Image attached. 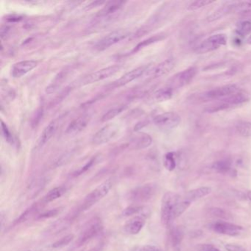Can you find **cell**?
Returning <instances> with one entry per match:
<instances>
[{"label": "cell", "mask_w": 251, "mask_h": 251, "mask_svg": "<svg viewBox=\"0 0 251 251\" xmlns=\"http://www.w3.org/2000/svg\"><path fill=\"white\" fill-rule=\"evenodd\" d=\"M180 201V198L174 192H167L164 194L161 201V218L163 225L169 227L173 223L172 213L175 205Z\"/></svg>", "instance_id": "6da1fadb"}, {"label": "cell", "mask_w": 251, "mask_h": 251, "mask_svg": "<svg viewBox=\"0 0 251 251\" xmlns=\"http://www.w3.org/2000/svg\"><path fill=\"white\" fill-rule=\"evenodd\" d=\"M111 188H112V183L111 180H106L101 183L95 190L92 191L86 197L81 205L82 211L89 209L91 207L99 202L104 197L108 195Z\"/></svg>", "instance_id": "7a4b0ae2"}, {"label": "cell", "mask_w": 251, "mask_h": 251, "mask_svg": "<svg viewBox=\"0 0 251 251\" xmlns=\"http://www.w3.org/2000/svg\"><path fill=\"white\" fill-rule=\"evenodd\" d=\"M227 44V37L226 35L219 33L213 35L202 41L195 49V52L198 54H205L212 52L219 49L221 47L225 46Z\"/></svg>", "instance_id": "3957f363"}, {"label": "cell", "mask_w": 251, "mask_h": 251, "mask_svg": "<svg viewBox=\"0 0 251 251\" xmlns=\"http://www.w3.org/2000/svg\"><path fill=\"white\" fill-rule=\"evenodd\" d=\"M120 70H121V66H111V67L102 69V70H98V71L95 72V73H91V74L85 76L84 77H83V78L79 81V83H80V86H86V85L97 83V82L105 80V79L114 75L118 73Z\"/></svg>", "instance_id": "277c9868"}, {"label": "cell", "mask_w": 251, "mask_h": 251, "mask_svg": "<svg viewBox=\"0 0 251 251\" xmlns=\"http://www.w3.org/2000/svg\"><path fill=\"white\" fill-rule=\"evenodd\" d=\"M102 223L100 219H94L89 222V225L85 227L79 236L78 239L76 242V246L81 247L92 240L95 236H98L102 230Z\"/></svg>", "instance_id": "5b68a950"}, {"label": "cell", "mask_w": 251, "mask_h": 251, "mask_svg": "<svg viewBox=\"0 0 251 251\" xmlns=\"http://www.w3.org/2000/svg\"><path fill=\"white\" fill-rule=\"evenodd\" d=\"M129 36V32L124 29L114 30L102 38L95 45V48L98 51H103L115 44L124 40Z\"/></svg>", "instance_id": "8992f818"}, {"label": "cell", "mask_w": 251, "mask_h": 251, "mask_svg": "<svg viewBox=\"0 0 251 251\" xmlns=\"http://www.w3.org/2000/svg\"><path fill=\"white\" fill-rule=\"evenodd\" d=\"M181 121L180 115L176 112H165L158 114L153 118L157 127L164 130H171L179 126Z\"/></svg>", "instance_id": "52a82bcc"}, {"label": "cell", "mask_w": 251, "mask_h": 251, "mask_svg": "<svg viewBox=\"0 0 251 251\" xmlns=\"http://www.w3.org/2000/svg\"><path fill=\"white\" fill-rule=\"evenodd\" d=\"M198 68L196 67H191L186 70H183L180 73L175 75L170 80V87L172 89H178V88L183 87L189 84L191 81H192L197 73H198Z\"/></svg>", "instance_id": "ba28073f"}, {"label": "cell", "mask_w": 251, "mask_h": 251, "mask_svg": "<svg viewBox=\"0 0 251 251\" xmlns=\"http://www.w3.org/2000/svg\"><path fill=\"white\" fill-rule=\"evenodd\" d=\"M239 92V87L236 84H227L208 91L202 95V98L207 100H221Z\"/></svg>", "instance_id": "9c48e42d"}, {"label": "cell", "mask_w": 251, "mask_h": 251, "mask_svg": "<svg viewBox=\"0 0 251 251\" xmlns=\"http://www.w3.org/2000/svg\"><path fill=\"white\" fill-rule=\"evenodd\" d=\"M118 126L115 124H108L100 129L92 137V143L95 145H102L108 143L118 132Z\"/></svg>", "instance_id": "30bf717a"}, {"label": "cell", "mask_w": 251, "mask_h": 251, "mask_svg": "<svg viewBox=\"0 0 251 251\" xmlns=\"http://www.w3.org/2000/svg\"><path fill=\"white\" fill-rule=\"evenodd\" d=\"M155 186L144 185L132 190L129 193L128 198L133 202H144L149 201L155 193Z\"/></svg>", "instance_id": "8fae6325"}, {"label": "cell", "mask_w": 251, "mask_h": 251, "mask_svg": "<svg viewBox=\"0 0 251 251\" xmlns=\"http://www.w3.org/2000/svg\"><path fill=\"white\" fill-rule=\"evenodd\" d=\"M176 65V61L173 58H167L165 61L159 63L152 68L150 69L146 73L147 76L151 78H158L166 75L173 70Z\"/></svg>", "instance_id": "7c38bea8"}, {"label": "cell", "mask_w": 251, "mask_h": 251, "mask_svg": "<svg viewBox=\"0 0 251 251\" xmlns=\"http://www.w3.org/2000/svg\"><path fill=\"white\" fill-rule=\"evenodd\" d=\"M211 228L216 233L220 234L227 235V236H236L240 234L243 230L242 226L227 222L220 221L214 223L211 226Z\"/></svg>", "instance_id": "4fadbf2b"}, {"label": "cell", "mask_w": 251, "mask_h": 251, "mask_svg": "<svg viewBox=\"0 0 251 251\" xmlns=\"http://www.w3.org/2000/svg\"><path fill=\"white\" fill-rule=\"evenodd\" d=\"M150 66H142V67H138V68L134 69L131 71L125 74L124 75L122 76L118 80H116L113 83L112 86L114 87H121V86H125L130 82L133 81L136 79L139 78L141 76L143 75L145 73L149 70Z\"/></svg>", "instance_id": "5bb4252c"}, {"label": "cell", "mask_w": 251, "mask_h": 251, "mask_svg": "<svg viewBox=\"0 0 251 251\" xmlns=\"http://www.w3.org/2000/svg\"><path fill=\"white\" fill-rule=\"evenodd\" d=\"M58 126H59V119L53 120L42 131V134L39 136V139L35 145V150L38 151L40 150L41 148H43L48 142L50 139L56 133L57 129H58Z\"/></svg>", "instance_id": "9a60e30c"}, {"label": "cell", "mask_w": 251, "mask_h": 251, "mask_svg": "<svg viewBox=\"0 0 251 251\" xmlns=\"http://www.w3.org/2000/svg\"><path fill=\"white\" fill-rule=\"evenodd\" d=\"M38 62L33 60L20 61L13 66L12 76L15 78H20L30 73L33 69L37 67Z\"/></svg>", "instance_id": "2e32d148"}, {"label": "cell", "mask_w": 251, "mask_h": 251, "mask_svg": "<svg viewBox=\"0 0 251 251\" xmlns=\"http://www.w3.org/2000/svg\"><path fill=\"white\" fill-rule=\"evenodd\" d=\"M90 117L88 115H83L79 117L78 118L73 120L66 130V133L70 136H74L81 132L86 128V126L89 124Z\"/></svg>", "instance_id": "e0dca14e"}, {"label": "cell", "mask_w": 251, "mask_h": 251, "mask_svg": "<svg viewBox=\"0 0 251 251\" xmlns=\"http://www.w3.org/2000/svg\"><path fill=\"white\" fill-rule=\"evenodd\" d=\"M234 12H236V2H229V3L222 6L221 8H218L211 15L208 16L207 17V20L209 23H213V22L220 20L226 16Z\"/></svg>", "instance_id": "ac0fdd59"}, {"label": "cell", "mask_w": 251, "mask_h": 251, "mask_svg": "<svg viewBox=\"0 0 251 251\" xmlns=\"http://www.w3.org/2000/svg\"><path fill=\"white\" fill-rule=\"evenodd\" d=\"M145 224V216H136L126 223L124 229L126 233L136 235L142 230Z\"/></svg>", "instance_id": "d6986e66"}, {"label": "cell", "mask_w": 251, "mask_h": 251, "mask_svg": "<svg viewBox=\"0 0 251 251\" xmlns=\"http://www.w3.org/2000/svg\"><path fill=\"white\" fill-rule=\"evenodd\" d=\"M152 142V137L149 134L140 133L130 141L129 147L134 150L145 149L151 146Z\"/></svg>", "instance_id": "ffe728a7"}, {"label": "cell", "mask_w": 251, "mask_h": 251, "mask_svg": "<svg viewBox=\"0 0 251 251\" xmlns=\"http://www.w3.org/2000/svg\"><path fill=\"white\" fill-rule=\"evenodd\" d=\"M249 100L250 97L248 94L239 91L236 93L227 97V98H224L220 101L227 104L229 107H232L235 106V105H242V104L249 101Z\"/></svg>", "instance_id": "44dd1931"}, {"label": "cell", "mask_w": 251, "mask_h": 251, "mask_svg": "<svg viewBox=\"0 0 251 251\" xmlns=\"http://www.w3.org/2000/svg\"><path fill=\"white\" fill-rule=\"evenodd\" d=\"M125 3L126 2L123 1H111V2H106V5L98 13L97 17H105L114 14L116 11H120Z\"/></svg>", "instance_id": "7402d4cb"}, {"label": "cell", "mask_w": 251, "mask_h": 251, "mask_svg": "<svg viewBox=\"0 0 251 251\" xmlns=\"http://www.w3.org/2000/svg\"><path fill=\"white\" fill-rule=\"evenodd\" d=\"M211 192V189L210 187H208V186H204V187H200L198 189H193V190L189 191L186 194L185 201H189V202L198 201V200L201 199V198L209 195Z\"/></svg>", "instance_id": "603a6c76"}, {"label": "cell", "mask_w": 251, "mask_h": 251, "mask_svg": "<svg viewBox=\"0 0 251 251\" xmlns=\"http://www.w3.org/2000/svg\"><path fill=\"white\" fill-rule=\"evenodd\" d=\"M173 95V89H172L170 86H167V87L162 88V89L157 90L156 92L153 94L152 98H153L155 102H161L171 99Z\"/></svg>", "instance_id": "cb8c5ba5"}, {"label": "cell", "mask_w": 251, "mask_h": 251, "mask_svg": "<svg viewBox=\"0 0 251 251\" xmlns=\"http://www.w3.org/2000/svg\"><path fill=\"white\" fill-rule=\"evenodd\" d=\"M165 38L166 35L164 33H160V34L155 35V36H152V37L149 38V39H145V40L142 41V42L138 44L135 47L132 52H138L140 50L143 49V48H146V47L149 46V45H152V44L160 42V41L163 40Z\"/></svg>", "instance_id": "d4e9b609"}, {"label": "cell", "mask_w": 251, "mask_h": 251, "mask_svg": "<svg viewBox=\"0 0 251 251\" xmlns=\"http://www.w3.org/2000/svg\"><path fill=\"white\" fill-rule=\"evenodd\" d=\"M191 202L187 201H180L175 205L172 213V220L174 221L176 219L178 218L190 206Z\"/></svg>", "instance_id": "484cf974"}, {"label": "cell", "mask_w": 251, "mask_h": 251, "mask_svg": "<svg viewBox=\"0 0 251 251\" xmlns=\"http://www.w3.org/2000/svg\"><path fill=\"white\" fill-rule=\"evenodd\" d=\"M65 188L60 186V187L54 188L52 190L50 191L42 200V202L44 203H48V202H52L61 198L64 193H65Z\"/></svg>", "instance_id": "4316f807"}, {"label": "cell", "mask_w": 251, "mask_h": 251, "mask_svg": "<svg viewBox=\"0 0 251 251\" xmlns=\"http://www.w3.org/2000/svg\"><path fill=\"white\" fill-rule=\"evenodd\" d=\"M66 75H67V71H62L61 73H59L56 76V77L54 79L53 82L47 88V92L51 94L58 90V89H59L60 86L62 84L64 79H65Z\"/></svg>", "instance_id": "83f0119b"}, {"label": "cell", "mask_w": 251, "mask_h": 251, "mask_svg": "<svg viewBox=\"0 0 251 251\" xmlns=\"http://www.w3.org/2000/svg\"><path fill=\"white\" fill-rule=\"evenodd\" d=\"M126 108V105H119V106L114 107V108H111L109 111H107L103 116H102L101 121L102 123H105V122L110 121V120H113L114 117H117L119 114H121L123 111Z\"/></svg>", "instance_id": "f1b7e54d"}, {"label": "cell", "mask_w": 251, "mask_h": 251, "mask_svg": "<svg viewBox=\"0 0 251 251\" xmlns=\"http://www.w3.org/2000/svg\"><path fill=\"white\" fill-rule=\"evenodd\" d=\"M236 130L244 137L251 136V123L248 121H239L236 126Z\"/></svg>", "instance_id": "f546056e"}, {"label": "cell", "mask_w": 251, "mask_h": 251, "mask_svg": "<svg viewBox=\"0 0 251 251\" xmlns=\"http://www.w3.org/2000/svg\"><path fill=\"white\" fill-rule=\"evenodd\" d=\"M230 162L227 160H222L217 161L212 165V169L214 171L219 173H227L231 170Z\"/></svg>", "instance_id": "4dcf8cb0"}, {"label": "cell", "mask_w": 251, "mask_h": 251, "mask_svg": "<svg viewBox=\"0 0 251 251\" xmlns=\"http://www.w3.org/2000/svg\"><path fill=\"white\" fill-rule=\"evenodd\" d=\"M236 33L241 37H245L251 33V22L245 20L241 22L236 29Z\"/></svg>", "instance_id": "1f68e13d"}, {"label": "cell", "mask_w": 251, "mask_h": 251, "mask_svg": "<svg viewBox=\"0 0 251 251\" xmlns=\"http://www.w3.org/2000/svg\"><path fill=\"white\" fill-rule=\"evenodd\" d=\"M164 165L169 171H173L176 167V153L173 152H167L164 158Z\"/></svg>", "instance_id": "d6a6232c"}, {"label": "cell", "mask_w": 251, "mask_h": 251, "mask_svg": "<svg viewBox=\"0 0 251 251\" xmlns=\"http://www.w3.org/2000/svg\"><path fill=\"white\" fill-rule=\"evenodd\" d=\"M36 209H37V206H36V205L27 208L24 213H23V214L19 217V218H17V220L14 221V226H17V225L24 223L26 220H28L32 215L35 214Z\"/></svg>", "instance_id": "836d02e7"}, {"label": "cell", "mask_w": 251, "mask_h": 251, "mask_svg": "<svg viewBox=\"0 0 251 251\" xmlns=\"http://www.w3.org/2000/svg\"><path fill=\"white\" fill-rule=\"evenodd\" d=\"M214 1H209V0H201V1H195L191 2L187 6V10L189 11H195L197 10L201 9L203 7L207 6L210 4L214 3Z\"/></svg>", "instance_id": "e575fe53"}, {"label": "cell", "mask_w": 251, "mask_h": 251, "mask_svg": "<svg viewBox=\"0 0 251 251\" xmlns=\"http://www.w3.org/2000/svg\"><path fill=\"white\" fill-rule=\"evenodd\" d=\"M183 231L180 230V228L176 227V228L173 229L171 231V241L173 246H179L182 239H183Z\"/></svg>", "instance_id": "d590c367"}, {"label": "cell", "mask_w": 251, "mask_h": 251, "mask_svg": "<svg viewBox=\"0 0 251 251\" xmlns=\"http://www.w3.org/2000/svg\"><path fill=\"white\" fill-rule=\"evenodd\" d=\"M145 207L142 205H131L127 207L123 211V214L124 217H129V216L135 215V214H139L140 213L145 211Z\"/></svg>", "instance_id": "8d00e7d4"}, {"label": "cell", "mask_w": 251, "mask_h": 251, "mask_svg": "<svg viewBox=\"0 0 251 251\" xmlns=\"http://www.w3.org/2000/svg\"><path fill=\"white\" fill-rule=\"evenodd\" d=\"M74 239V235L69 234L64 237L61 238L59 240L56 241L52 244V247L53 248H61L68 245Z\"/></svg>", "instance_id": "74e56055"}, {"label": "cell", "mask_w": 251, "mask_h": 251, "mask_svg": "<svg viewBox=\"0 0 251 251\" xmlns=\"http://www.w3.org/2000/svg\"><path fill=\"white\" fill-rule=\"evenodd\" d=\"M96 160L97 157H93V158H91V159L89 160V161H88V162L86 163L83 167H80L78 170H76L75 173H73V177H77V176H81L82 174L87 172L88 170H89V169H90L91 167L95 164Z\"/></svg>", "instance_id": "f35d334b"}, {"label": "cell", "mask_w": 251, "mask_h": 251, "mask_svg": "<svg viewBox=\"0 0 251 251\" xmlns=\"http://www.w3.org/2000/svg\"><path fill=\"white\" fill-rule=\"evenodd\" d=\"M1 126H2V133L4 139H5V141H6L8 143L13 145V144L14 143V137H13V135L12 133H11V130H9L8 126H7V125L5 124L3 121H2Z\"/></svg>", "instance_id": "ab89813d"}, {"label": "cell", "mask_w": 251, "mask_h": 251, "mask_svg": "<svg viewBox=\"0 0 251 251\" xmlns=\"http://www.w3.org/2000/svg\"><path fill=\"white\" fill-rule=\"evenodd\" d=\"M228 108H230V107H229L227 104L224 103V102L220 101V102L216 104V105L208 107L205 111V112L207 113H215L219 112V111H224V110L227 109Z\"/></svg>", "instance_id": "60d3db41"}, {"label": "cell", "mask_w": 251, "mask_h": 251, "mask_svg": "<svg viewBox=\"0 0 251 251\" xmlns=\"http://www.w3.org/2000/svg\"><path fill=\"white\" fill-rule=\"evenodd\" d=\"M59 208H54V209L49 210L48 211L42 213V214L38 215L37 220H45V219L52 218V217H55L59 214Z\"/></svg>", "instance_id": "b9f144b4"}, {"label": "cell", "mask_w": 251, "mask_h": 251, "mask_svg": "<svg viewBox=\"0 0 251 251\" xmlns=\"http://www.w3.org/2000/svg\"><path fill=\"white\" fill-rule=\"evenodd\" d=\"M42 114H43V109L42 108H39L35 114L34 117L33 118V121H32V126L33 127L37 126L39 124V121L41 120V118L42 117Z\"/></svg>", "instance_id": "7bdbcfd3"}, {"label": "cell", "mask_w": 251, "mask_h": 251, "mask_svg": "<svg viewBox=\"0 0 251 251\" xmlns=\"http://www.w3.org/2000/svg\"><path fill=\"white\" fill-rule=\"evenodd\" d=\"M225 248L227 251H245V250L242 247L234 245V244H227Z\"/></svg>", "instance_id": "ee69618b"}, {"label": "cell", "mask_w": 251, "mask_h": 251, "mask_svg": "<svg viewBox=\"0 0 251 251\" xmlns=\"http://www.w3.org/2000/svg\"><path fill=\"white\" fill-rule=\"evenodd\" d=\"M139 251H160V250L159 248H157L156 246L148 245L142 246V248L139 250Z\"/></svg>", "instance_id": "f6af8a7d"}, {"label": "cell", "mask_w": 251, "mask_h": 251, "mask_svg": "<svg viewBox=\"0 0 251 251\" xmlns=\"http://www.w3.org/2000/svg\"><path fill=\"white\" fill-rule=\"evenodd\" d=\"M105 3L104 1H95V2H92V3L89 4V5L86 7V10H90L92 9V8H95V7L99 6V5H102V4Z\"/></svg>", "instance_id": "bcb514c9"}, {"label": "cell", "mask_w": 251, "mask_h": 251, "mask_svg": "<svg viewBox=\"0 0 251 251\" xmlns=\"http://www.w3.org/2000/svg\"><path fill=\"white\" fill-rule=\"evenodd\" d=\"M201 251H220V250L217 249L215 247L212 246V245H204L202 247Z\"/></svg>", "instance_id": "7dc6e473"}, {"label": "cell", "mask_w": 251, "mask_h": 251, "mask_svg": "<svg viewBox=\"0 0 251 251\" xmlns=\"http://www.w3.org/2000/svg\"><path fill=\"white\" fill-rule=\"evenodd\" d=\"M9 31V27H6V26H2L1 28V37L3 39L4 36H6L8 32Z\"/></svg>", "instance_id": "c3c4849f"}, {"label": "cell", "mask_w": 251, "mask_h": 251, "mask_svg": "<svg viewBox=\"0 0 251 251\" xmlns=\"http://www.w3.org/2000/svg\"><path fill=\"white\" fill-rule=\"evenodd\" d=\"M247 198L251 201V191H248V193H247Z\"/></svg>", "instance_id": "681fc988"}, {"label": "cell", "mask_w": 251, "mask_h": 251, "mask_svg": "<svg viewBox=\"0 0 251 251\" xmlns=\"http://www.w3.org/2000/svg\"><path fill=\"white\" fill-rule=\"evenodd\" d=\"M248 43L250 44V45H251V36H250L249 38H248Z\"/></svg>", "instance_id": "f907efd6"}, {"label": "cell", "mask_w": 251, "mask_h": 251, "mask_svg": "<svg viewBox=\"0 0 251 251\" xmlns=\"http://www.w3.org/2000/svg\"><path fill=\"white\" fill-rule=\"evenodd\" d=\"M99 251V250L92 249V250H90V251Z\"/></svg>", "instance_id": "816d5d0a"}, {"label": "cell", "mask_w": 251, "mask_h": 251, "mask_svg": "<svg viewBox=\"0 0 251 251\" xmlns=\"http://www.w3.org/2000/svg\"><path fill=\"white\" fill-rule=\"evenodd\" d=\"M30 251V250H27V251Z\"/></svg>", "instance_id": "f5cc1de1"}, {"label": "cell", "mask_w": 251, "mask_h": 251, "mask_svg": "<svg viewBox=\"0 0 251 251\" xmlns=\"http://www.w3.org/2000/svg\"></svg>", "instance_id": "db71d44e"}]
</instances>
